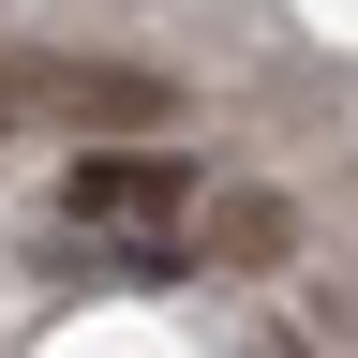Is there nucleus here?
<instances>
[{
    "instance_id": "f257e3e1",
    "label": "nucleus",
    "mask_w": 358,
    "mask_h": 358,
    "mask_svg": "<svg viewBox=\"0 0 358 358\" xmlns=\"http://www.w3.org/2000/svg\"><path fill=\"white\" fill-rule=\"evenodd\" d=\"M179 194H194V164H164V150H75L60 164L75 224H179Z\"/></svg>"
},
{
    "instance_id": "f03ea898",
    "label": "nucleus",
    "mask_w": 358,
    "mask_h": 358,
    "mask_svg": "<svg viewBox=\"0 0 358 358\" xmlns=\"http://www.w3.org/2000/svg\"><path fill=\"white\" fill-rule=\"evenodd\" d=\"M284 239H299V209H284V194H224V209H209V254H224V268H268Z\"/></svg>"
},
{
    "instance_id": "7ed1b4c3",
    "label": "nucleus",
    "mask_w": 358,
    "mask_h": 358,
    "mask_svg": "<svg viewBox=\"0 0 358 358\" xmlns=\"http://www.w3.org/2000/svg\"><path fill=\"white\" fill-rule=\"evenodd\" d=\"M60 105L105 120V134H134V120H164V90H150V75H60Z\"/></svg>"
}]
</instances>
